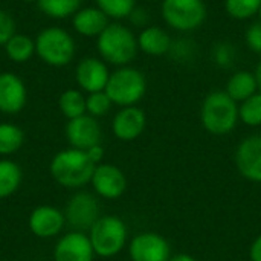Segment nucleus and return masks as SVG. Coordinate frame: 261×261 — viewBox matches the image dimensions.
<instances>
[{
  "label": "nucleus",
  "mask_w": 261,
  "mask_h": 261,
  "mask_svg": "<svg viewBox=\"0 0 261 261\" xmlns=\"http://www.w3.org/2000/svg\"><path fill=\"white\" fill-rule=\"evenodd\" d=\"M239 104L225 92H210L200 107V122L203 128L216 136L231 133L239 124Z\"/></svg>",
  "instance_id": "f257e3e1"
},
{
  "label": "nucleus",
  "mask_w": 261,
  "mask_h": 261,
  "mask_svg": "<svg viewBox=\"0 0 261 261\" xmlns=\"http://www.w3.org/2000/svg\"><path fill=\"white\" fill-rule=\"evenodd\" d=\"M96 47L101 58L115 66H128L138 55V37L121 23H109L98 35Z\"/></svg>",
  "instance_id": "f03ea898"
},
{
  "label": "nucleus",
  "mask_w": 261,
  "mask_h": 261,
  "mask_svg": "<svg viewBox=\"0 0 261 261\" xmlns=\"http://www.w3.org/2000/svg\"><path fill=\"white\" fill-rule=\"evenodd\" d=\"M96 165L89 159L87 153L69 148L55 154L50 162L52 177L64 188H80L92 180Z\"/></svg>",
  "instance_id": "7ed1b4c3"
},
{
  "label": "nucleus",
  "mask_w": 261,
  "mask_h": 261,
  "mask_svg": "<svg viewBox=\"0 0 261 261\" xmlns=\"http://www.w3.org/2000/svg\"><path fill=\"white\" fill-rule=\"evenodd\" d=\"M104 92L119 107L136 106L147 92V78L139 69L122 66L110 73Z\"/></svg>",
  "instance_id": "20e7f679"
},
{
  "label": "nucleus",
  "mask_w": 261,
  "mask_h": 261,
  "mask_svg": "<svg viewBox=\"0 0 261 261\" xmlns=\"http://www.w3.org/2000/svg\"><path fill=\"white\" fill-rule=\"evenodd\" d=\"M127 226L115 216H102L89 231V240L98 257L110 258L118 255L127 243Z\"/></svg>",
  "instance_id": "39448f33"
},
{
  "label": "nucleus",
  "mask_w": 261,
  "mask_h": 261,
  "mask_svg": "<svg viewBox=\"0 0 261 261\" xmlns=\"http://www.w3.org/2000/svg\"><path fill=\"white\" fill-rule=\"evenodd\" d=\"M161 15L167 26L177 32H193L206 20L203 0H162Z\"/></svg>",
  "instance_id": "423d86ee"
},
{
  "label": "nucleus",
  "mask_w": 261,
  "mask_h": 261,
  "mask_svg": "<svg viewBox=\"0 0 261 261\" xmlns=\"http://www.w3.org/2000/svg\"><path fill=\"white\" fill-rule=\"evenodd\" d=\"M35 50L44 63L50 66H66L75 55V41L64 29L47 28L38 34Z\"/></svg>",
  "instance_id": "0eeeda50"
},
{
  "label": "nucleus",
  "mask_w": 261,
  "mask_h": 261,
  "mask_svg": "<svg viewBox=\"0 0 261 261\" xmlns=\"http://www.w3.org/2000/svg\"><path fill=\"white\" fill-rule=\"evenodd\" d=\"M101 208L98 199L90 193H76L70 197L64 210L66 222L78 232L90 231L98 222Z\"/></svg>",
  "instance_id": "6e6552de"
},
{
  "label": "nucleus",
  "mask_w": 261,
  "mask_h": 261,
  "mask_svg": "<svg viewBox=\"0 0 261 261\" xmlns=\"http://www.w3.org/2000/svg\"><path fill=\"white\" fill-rule=\"evenodd\" d=\"M128 255L132 261H168L171 258V248L161 234L142 232L132 239Z\"/></svg>",
  "instance_id": "1a4fd4ad"
},
{
  "label": "nucleus",
  "mask_w": 261,
  "mask_h": 261,
  "mask_svg": "<svg viewBox=\"0 0 261 261\" xmlns=\"http://www.w3.org/2000/svg\"><path fill=\"white\" fill-rule=\"evenodd\" d=\"M95 193L109 200H115L121 197L127 190V177L118 168L112 164H99L96 165L92 180H90Z\"/></svg>",
  "instance_id": "9d476101"
},
{
  "label": "nucleus",
  "mask_w": 261,
  "mask_h": 261,
  "mask_svg": "<svg viewBox=\"0 0 261 261\" xmlns=\"http://www.w3.org/2000/svg\"><path fill=\"white\" fill-rule=\"evenodd\" d=\"M236 165L245 179L261 184V135H251L239 144Z\"/></svg>",
  "instance_id": "9b49d317"
},
{
  "label": "nucleus",
  "mask_w": 261,
  "mask_h": 261,
  "mask_svg": "<svg viewBox=\"0 0 261 261\" xmlns=\"http://www.w3.org/2000/svg\"><path fill=\"white\" fill-rule=\"evenodd\" d=\"M101 125L96 118L90 115H83L80 118L70 119L66 125V138L72 148L89 150L101 142Z\"/></svg>",
  "instance_id": "f8f14e48"
},
{
  "label": "nucleus",
  "mask_w": 261,
  "mask_h": 261,
  "mask_svg": "<svg viewBox=\"0 0 261 261\" xmlns=\"http://www.w3.org/2000/svg\"><path fill=\"white\" fill-rule=\"evenodd\" d=\"M147 125V116L142 109L138 106L122 107L113 118L112 130L113 135L124 142H130L138 139Z\"/></svg>",
  "instance_id": "ddd939ff"
},
{
  "label": "nucleus",
  "mask_w": 261,
  "mask_h": 261,
  "mask_svg": "<svg viewBox=\"0 0 261 261\" xmlns=\"http://www.w3.org/2000/svg\"><path fill=\"white\" fill-rule=\"evenodd\" d=\"M95 252L89 236L84 232H69L60 239L54 251V261H93Z\"/></svg>",
  "instance_id": "4468645a"
},
{
  "label": "nucleus",
  "mask_w": 261,
  "mask_h": 261,
  "mask_svg": "<svg viewBox=\"0 0 261 261\" xmlns=\"http://www.w3.org/2000/svg\"><path fill=\"white\" fill-rule=\"evenodd\" d=\"M64 223H66L64 213L49 205L35 208L31 213L28 222L31 232L40 239H50L58 236L64 228Z\"/></svg>",
  "instance_id": "2eb2a0df"
},
{
  "label": "nucleus",
  "mask_w": 261,
  "mask_h": 261,
  "mask_svg": "<svg viewBox=\"0 0 261 261\" xmlns=\"http://www.w3.org/2000/svg\"><path fill=\"white\" fill-rule=\"evenodd\" d=\"M110 72L102 60L87 57L76 66V83L87 93L106 90Z\"/></svg>",
  "instance_id": "dca6fc26"
},
{
  "label": "nucleus",
  "mask_w": 261,
  "mask_h": 261,
  "mask_svg": "<svg viewBox=\"0 0 261 261\" xmlns=\"http://www.w3.org/2000/svg\"><path fill=\"white\" fill-rule=\"evenodd\" d=\"M26 104V87L23 81L9 72L0 73V112L14 115Z\"/></svg>",
  "instance_id": "f3484780"
},
{
  "label": "nucleus",
  "mask_w": 261,
  "mask_h": 261,
  "mask_svg": "<svg viewBox=\"0 0 261 261\" xmlns=\"http://www.w3.org/2000/svg\"><path fill=\"white\" fill-rule=\"evenodd\" d=\"M173 38L170 34L156 24H150L144 28L138 35V46L139 50L150 57H162L167 55L171 49Z\"/></svg>",
  "instance_id": "a211bd4d"
},
{
  "label": "nucleus",
  "mask_w": 261,
  "mask_h": 261,
  "mask_svg": "<svg viewBox=\"0 0 261 261\" xmlns=\"http://www.w3.org/2000/svg\"><path fill=\"white\" fill-rule=\"evenodd\" d=\"M109 26V17L99 8H83L73 15V28L84 37H98Z\"/></svg>",
  "instance_id": "6ab92c4d"
},
{
  "label": "nucleus",
  "mask_w": 261,
  "mask_h": 261,
  "mask_svg": "<svg viewBox=\"0 0 261 261\" xmlns=\"http://www.w3.org/2000/svg\"><path fill=\"white\" fill-rule=\"evenodd\" d=\"M225 92L237 102H243L248 98H251L252 95H255L258 90V83L255 78L254 72L249 70H237L234 72L228 81H226V87Z\"/></svg>",
  "instance_id": "aec40b11"
},
{
  "label": "nucleus",
  "mask_w": 261,
  "mask_h": 261,
  "mask_svg": "<svg viewBox=\"0 0 261 261\" xmlns=\"http://www.w3.org/2000/svg\"><path fill=\"white\" fill-rule=\"evenodd\" d=\"M21 170L12 161H0V199L12 196L21 184Z\"/></svg>",
  "instance_id": "412c9836"
},
{
  "label": "nucleus",
  "mask_w": 261,
  "mask_h": 261,
  "mask_svg": "<svg viewBox=\"0 0 261 261\" xmlns=\"http://www.w3.org/2000/svg\"><path fill=\"white\" fill-rule=\"evenodd\" d=\"M60 110L63 112V115L70 121L75 118H80L83 115H86V98L80 90H66L58 101Z\"/></svg>",
  "instance_id": "4be33fe9"
},
{
  "label": "nucleus",
  "mask_w": 261,
  "mask_h": 261,
  "mask_svg": "<svg viewBox=\"0 0 261 261\" xmlns=\"http://www.w3.org/2000/svg\"><path fill=\"white\" fill-rule=\"evenodd\" d=\"M24 142V135L20 127L14 124H0V154L8 156L21 148Z\"/></svg>",
  "instance_id": "5701e85b"
},
{
  "label": "nucleus",
  "mask_w": 261,
  "mask_h": 261,
  "mask_svg": "<svg viewBox=\"0 0 261 261\" xmlns=\"http://www.w3.org/2000/svg\"><path fill=\"white\" fill-rule=\"evenodd\" d=\"M8 57L15 61V63H24L28 61L34 50H35V43L23 34H15L6 44H5Z\"/></svg>",
  "instance_id": "b1692460"
},
{
  "label": "nucleus",
  "mask_w": 261,
  "mask_h": 261,
  "mask_svg": "<svg viewBox=\"0 0 261 261\" xmlns=\"http://www.w3.org/2000/svg\"><path fill=\"white\" fill-rule=\"evenodd\" d=\"M38 8L52 18H66L76 14L81 6V0H37Z\"/></svg>",
  "instance_id": "393cba45"
},
{
  "label": "nucleus",
  "mask_w": 261,
  "mask_h": 261,
  "mask_svg": "<svg viewBox=\"0 0 261 261\" xmlns=\"http://www.w3.org/2000/svg\"><path fill=\"white\" fill-rule=\"evenodd\" d=\"M225 11L234 20H249L258 15L261 0H225Z\"/></svg>",
  "instance_id": "a878e982"
},
{
  "label": "nucleus",
  "mask_w": 261,
  "mask_h": 261,
  "mask_svg": "<svg viewBox=\"0 0 261 261\" xmlns=\"http://www.w3.org/2000/svg\"><path fill=\"white\" fill-rule=\"evenodd\" d=\"M239 118L245 125H261V92H257L246 101L239 104Z\"/></svg>",
  "instance_id": "bb28decb"
},
{
  "label": "nucleus",
  "mask_w": 261,
  "mask_h": 261,
  "mask_svg": "<svg viewBox=\"0 0 261 261\" xmlns=\"http://www.w3.org/2000/svg\"><path fill=\"white\" fill-rule=\"evenodd\" d=\"M96 8H99L109 18L122 20L128 18L136 8V0H95Z\"/></svg>",
  "instance_id": "cd10ccee"
},
{
  "label": "nucleus",
  "mask_w": 261,
  "mask_h": 261,
  "mask_svg": "<svg viewBox=\"0 0 261 261\" xmlns=\"http://www.w3.org/2000/svg\"><path fill=\"white\" fill-rule=\"evenodd\" d=\"M236 46L229 41H219L211 49V60L222 69H229L236 61Z\"/></svg>",
  "instance_id": "c85d7f7f"
},
{
  "label": "nucleus",
  "mask_w": 261,
  "mask_h": 261,
  "mask_svg": "<svg viewBox=\"0 0 261 261\" xmlns=\"http://www.w3.org/2000/svg\"><path fill=\"white\" fill-rule=\"evenodd\" d=\"M112 99L109 98V95L102 90V92H95V93H89V96L86 98V110L90 116L93 118H99L109 113V110L112 109Z\"/></svg>",
  "instance_id": "c756f323"
},
{
  "label": "nucleus",
  "mask_w": 261,
  "mask_h": 261,
  "mask_svg": "<svg viewBox=\"0 0 261 261\" xmlns=\"http://www.w3.org/2000/svg\"><path fill=\"white\" fill-rule=\"evenodd\" d=\"M196 44L193 40L190 38H177V40H173L171 43V49H170V55L176 60V61H180V63H185V61H190L193 60L194 54H196Z\"/></svg>",
  "instance_id": "7c9ffc66"
},
{
  "label": "nucleus",
  "mask_w": 261,
  "mask_h": 261,
  "mask_svg": "<svg viewBox=\"0 0 261 261\" xmlns=\"http://www.w3.org/2000/svg\"><path fill=\"white\" fill-rule=\"evenodd\" d=\"M245 43L254 54L261 55V21L251 23L245 31Z\"/></svg>",
  "instance_id": "2f4dec72"
},
{
  "label": "nucleus",
  "mask_w": 261,
  "mask_h": 261,
  "mask_svg": "<svg viewBox=\"0 0 261 261\" xmlns=\"http://www.w3.org/2000/svg\"><path fill=\"white\" fill-rule=\"evenodd\" d=\"M15 35V23L9 14L0 9V44H6Z\"/></svg>",
  "instance_id": "473e14b6"
},
{
  "label": "nucleus",
  "mask_w": 261,
  "mask_h": 261,
  "mask_svg": "<svg viewBox=\"0 0 261 261\" xmlns=\"http://www.w3.org/2000/svg\"><path fill=\"white\" fill-rule=\"evenodd\" d=\"M128 18L133 21V24L142 26V29L147 28V26H150V24H148V23H150V14H148V11H147L145 8H142V6H136V8L133 9V12L130 14Z\"/></svg>",
  "instance_id": "72a5a7b5"
},
{
  "label": "nucleus",
  "mask_w": 261,
  "mask_h": 261,
  "mask_svg": "<svg viewBox=\"0 0 261 261\" xmlns=\"http://www.w3.org/2000/svg\"><path fill=\"white\" fill-rule=\"evenodd\" d=\"M86 153H87L89 159H90L95 165H99L101 161H102V158H104V148L101 147V144H99V145H95V147H92V148H89V150H86Z\"/></svg>",
  "instance_id": "f704fd0d"
},
{
  "label": "nucleus",
  "mask_w": 261,
  "mask_h": 261,
  "mask_svg": "<svg viewBox=\"0 0 261 261\" xmlns=\"http://www.w3.org/2000/svg\"><path fill=\"white\" fill-rule=\"evenodd\" d=\"M249 258H251V261H261V234L251 245Z\"/></svg>",
  "instance_id": "c9c22d12"
},
{
  "label": "nucleus",
  "mask_w": 261,
  "mask_h": 261,
  "mask_svg": "<svg viewBox=\"0 0 261 261\" xmlns=\"http://www.w3.org/2000/svg\"><path fill=\"white\" fill-rule=\"evenodd\" d=\"M168 261H197L194 257L188 255V254H177V255H173Z\"/></svg>",
  "instance_id": "e433bc0d"
},
{
  "label": "nucleus",
  "mask_w": 261,
  "mask_h": 261,
  "mask_svg": "<svg viewBox=\"0 0 261 261\" xmlns=\"http://www.w3.org/2000/svg\"><path fill=\"white\" fill-rule=\"evenodd\" d=\"M254 73H255V78H257V83H258V90L261 92V60L258 61V64H257Z\"/></svg>",
  "instance_id": "4c0bfd02"
},
{
  "label": "nucleus",
  "mask_w": 261,
  "mask_h": 261,
  "mask_svg": "<svg viewBox=\"0 0 261 261\" xmlns=\"http://www.w3.org/2000/svg\"><path fill=\"white\" fill-rule=\"evenodd\" d=\"M258 18H260V21H261V6H260V11H258Z\"/></svg>",
  "instance_id": "58836bf2"
},
{
  "label": "nucleus",
  "mask_w": 261,
  "mask_h": 261,
  "mask_svg": "<svg viewBox=\"0 0 261 261\" xmlns=\"http://www.w3.org/2000/svg\"><path fill=\"white\" fill-rule=\"evenodd\" d=\"M26 2H34V0H26Z\"/></svg>",
  "instance_id": "ea45409f"
},
{
  "label": "nucleus",
  "mask_w": 261,
  "mask_h": 261,
  "mask_svg": "<svg viewBox=\"0 0 261 261\" xmlns=\"http://www.w3.org/2000/svg\"><path fill=\"white\" fill-rule=\"evenodd\" d=\"M153 2H158V0H153ZM161 2H162V0H161Z\"/></svg>",
  "instance_id": "a19ab883"
}]
</instances>
